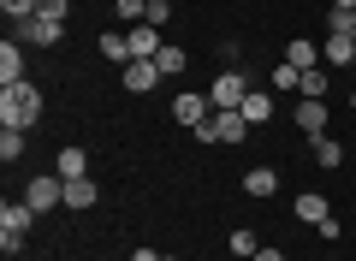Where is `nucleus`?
<instances>
[{
    "label": "nucleus",
    "instance_id": "nucleus-1",
    "mask_svg": "<svg viewBox=\"0 0 356 261\" xmlns=\"http://www.w3.org/2000/svg\"><path fill=\"white\" fill-rule=\"evenodd\" d=\"M42 119V89L30 84H0V125L6 131H30V125Z\"/></svg>",
    "mask_w": 356,
    "mask_h": 261
},
{
    "label": "nucleus",
    "instance_id": "nucleus-2",
    "mask_svg": "<svg viewBox=\"0 0 356 261\" xmlns=\"http://www.w3.org/2000/svg\"><path fill=\"white\" fill-rule=\"evenodd\" d=\"M243 95H250V77H243L238 65H226V72L208 84V101H214V113H238V107H243Z\"/></svg>",
    "mask_w": 356,
    "mask_h": 261
},
{
    "label": "nucleus",
    "instance_id": "nucleus-3",
    "mask_svg": "<svg viewBox=\"0 0 356 261\" xmlns=\"http://www.w3.org/2000/svg\"><path fill=\"white\" fill-rule=\"evenodd\" d=\"M243 137H250V119H243V113H214V119L196 131L202 149H208V143H243Z\"/></svg>",
    "mask_w": 356,
    "mask_h": 261
},
{
    "label": "nucleus",
    "instance_id": "nucleus-4",
    "mask_svg": "<svg viewBox=\"0 0 356 261\" xmlns=\"http://www.w3.org/2000/svg\"><path fill=\"white\" fill-rule=\"evenodd\" d=\"M172 119L184 125V131H202V125L214 119V101L196 95V89H184V95H172Z\"/></svg>",
    "mask_w": 356,
    "mask_h": 261
},
{
    "label": "nucleus",
    "instance_id": "nucleus-5",
    "mask_svg": "<svg viewBox=\"0 0 356 261\" xmlns=\"http://www.w3.org/2000/svg\"><path fill=\"white\" fill-rule=\"evenodd\" d=\"M24 202H30L36 214L60 208V202H65V178H60V173H48V178H30V184H24Z\"/></svg>",
    "mask_w": 356,
    "mask_h": 261
},
{
    "label": "nucleus",
    "instance_id": "nucleus-6",
    "mask_svg": "<svg viewBox=\"0 0 356 261\" xmlns=\"http://www.w3.org/2000/svg\"><path fill=\"white\" fill-rule=\"evenodd\" d=\"M60 36H65V24H54V18H24L18 24V42H30V48H60Z\"/></svg>",
    "mask_w": 356,
    "mask_h": 261
},
{
    "label": "nucleus",
    "instance_id": "nucleus-7",
    "mask_svg": "<svg viewBox=\"0 0 356 261\" xmlns=\"http://www.w3.org/2000/svg\"><path fill=\"white\" fill-rule=\"evenodd\" d=\"M119 84H125L131 95H149V89L161 84V65H154V60H131L125 72H119Z\"/></svg>",
    "mask_w": 356,
    "mask_h": 261
},
{
    "label": "nucleus",
    "instance_id": "nucleus-8",
    "mask_svg": "<svg viewBox=\"0 0 356 261\" xmlns=\"http://www.w3.org/2000/svg\"><path fill=\"white\" fill-rule=\"evenodd\" d=\"M321 65H327V72H350L356 65V42L350 36H327L321 42Z\"/></svg>",
    "mask_w": 356,
    "mask_h": 261
},
{
    "label": "nucleus",
    "instance_id": "nucleus-9",
    "mask_svg": "<svg viewBox=\"0 0 356 261\" xmlns=\"http://www.w3.org/2000/svg\"><path fill=\"white\" fill-rule=\"evenodd\" d=\"M332 95V72L327 65H309L303 77H297V101H327Z\"/></svg>",
    "mask_w": 356,
    "mask_h": 261
},
{
    "label": "nucleus",
    "instance_id": "nucleus-10",
    "mask_svg": "<svg viewBox=\"0 0 356 261\" xmlns=\"http://www.w3.org/2000/svg\"><path fill=\"white\" fill-rule=\"evenodd\" d=\"M30 226H36V208H30L24 196H18V202H0V232H18V237H24Z\"/></svg>",
    "mask_w": 356,
    "mask_h": 261
},
{
    "label": "nucleus",
    "instance_id": "nucleus-11",
    "mask_svg": "<svg viewBox=\"0 0 356 261\" xmlns=\"http://www.w3.org/2000/svg\"><path fill=\"white\" fill-rule=\"evenodd\" d=\"M0 84H24V42H0Z\"/></svg>",
    "mask_w": 356,
    "mask_h": 261
},
{
    "label": "nucleus",
    "instance_id": "nucleus-12",
    "mask_svg": "<svg viewBox=\"0 0 356 261\" xmlns=\"http://www.w3.org/2000/svg\"><path fill=\"white\" fill-rule=\"evenodd\" d=\"M297 131L303 137H327V101H297Z\"/></svg>",
    "mask_w": 356,
    "mask_h": 261
},
{
    "label": "nucleus",
    "instance_id": "nucleus-13",
    "mask_svg": "<svg viewBox=\"0 0 356 261\" xmlns=\"http://www.w3.org/2000/svg\"><path fill=\"white\" fill-rule=\"evenodd\" d=\"M131 36V60H154V54L166 48V36H154V24H137V30H125Z\"/></svg>",
    "mask_w": 356,
    "mask_h": 261
},
{
    "label": "nucleus",
    "instance_id": "nucleus-14",
    "mask_svg": "<svg viewBox=\"0 0 356 261\" xmlns=\"http://www.w3.org/2000/svg\"><path fill=\"white\" fill-rule=\"evenodd\" d=\"M285 65H297V72L321 65V42H309V36H291V42H285Z\"/></svg>",
    "mask_w": 356,
    "mask_h": 261
},
{
    "label": "nucleus",
    "instance_id": "nucleus-15",
    "mask_svg": "<svg viewBox=\"0 0 356 261\" xmlns=\"http://www.w3.org/2000/svg\"><path fill=\"white\" fill-rule=\"evenodd\" d=\"M95 196H102V190H95V178H65V208H72V214L95 208Z\"/></svg>",
    "mask_w": 356,
    "mask_h": 261
},
{
    "label": "nucleus",
    "instance_id": "nucleus-16",
    "mask_svg": "<svg viewBox=\"0 0 356 261\" xmlns=\"http://www.w3.org/2000/svg\"><path fill=\"white\" fill-rule=\"evenodd\" d=\"M243 190H250L255 202H267L273 190H280V173H273V166H250V173H243Z\"/></svg>",
    "mask_w": 356,
    "mask_h": 261
},
{
    "label": "nucleus",
    "instance_id": "nucleus-17",
    "mask_svg": "<svg viewBox=\"0 0 356 261\" xmlns=\"http://www.w3.org/2000/svg\"><path fill=\"white\" fill-rule=\"evenodd\" d=\"M238 113H243V119H250V125H267V119H273V89H250Z\"/></svg>",
    "mask_w": 356,
    "mask_h": 261
},
{
    "label": "nucleus",
    "instance_id": "nucleus-18",
    "mask_svg": "<svg viewBox=\"0 0 356 261\" xmlns=\"http://www.w3.org/2000/svg\"><path fill=\"white\" fill-rule=\"evenodd\" d=\"M297 220H303V226H321V220H332L327 196H321V190H303V196H297Z\"/></svg>",
    "mask_w": 356,
    "mask_h": 261
},
{
    "label": "nucleus",
    "instance_id": "nucleus-19",
    "mask_svg": "<svg viewBox=\"0 0 356 261\" xmlns=\"http://www.w3.org/2000/svg\"><path fill=\"white\" fill-rule=\"evenodd\" d=\"M102 60H107V65H119V72L131 65V36H125V30H113V36H102Z\"/></svg>",
    "mask_w": 356,
    "mask_h": 261
},
{
    "label": "nucleus",
    "instance_id": "nucleus-20",
    "mask_svg": "<svg viewBox=\"0 0 356 261\" xmlns=\"http://www.w3.org/2000/svg\"><path fill=\"white\" fill-rule=\"evenodd\" d=\"M54 173L60 178H89V155L72 143V149H60V166H54Z\"/></svg>",
    "mask_w": 356,
    "mask_h": 261
},
{
    "label": "nucleus",
    "instance_id": "nucleus-21",
    "mask_svg": "<svg viewBox=\"0 0 356 261\" xmlns=\"http://www.w3.org/2000/svg\"><path fill=\"white\" fill-rule=\"evenodd\" d=\"M154 65H161V77H178V72H184V65H191V54L178 48V42H166V48L154 54Z\"/></svg>",
    "mask_w": 356,
    "mask_h": 261
},
{
    "label": "nucleus",
    "instance_id": "nucleus-22",
    "mask_svg": "<svg viewBox=\"0 0 356 261\" xmlns=\"http://www.w3.org/2000/svg\"><path fill=\"white\" fill-rule=\"evenodd\" d=\"M113 13L125 30H137V24H149V0H113Z\"/></svg>",
    "mask_w": 356,
    "mask_h": 261
},
{
    "label": "nucleus",
    "instance_id": "nucleus-23",
    "mask_svg": "<svg viewBox=\"0 0 356 261\" xmlns=\"http://www.w3.org/2000/svg\"><path fill=\"white\" fill-rule=\"evenodd\" d=\"M315 161L327 166V173H339V166H344V143H332V137H315Z\"/></svg>",
    "mask_w": 356,
    "mask_h": 261
},
{
    "label": "nucleus",
    "instance_id": "nucleus-24",
    "mask_svg": "<svg viewBox=\"0 0 356 261\" xmlns=\"http://www.w3.org/2000/svg\"><path fill=\"white\" fill-rule=\"evenodd\" d=\"M226 244H232V255H243V261H250L255 249H261V237H255V226H238V232H232Z\"/></svg>",
    "mask_w": 356,
    "mask_h": 261
},
{
    "label": "nucleus",
    "instance_id": "nucleus-25",
    "mask_svg": "<svg viewBox=\"0 0 356 261\" xmlns=\"http://www.w3.org/2000/svg\"><path fill=\"white\" fill-rule=\"evenodd\" d=\"M18 155H24V131H6V125H0V161L13 166Z\"/></svg>",
    "mask_w": 356,
    "mask_h": 261
},
{
    "label": "nucleus",
    "instance_id": "nucleus-26",
    "mask_svg": "<svg viewBox=\"0 0 356 261\" xmlns=\"http://www.w3.org/2000/svg\"><path fill=\"white\" fill-rule=\"evenodd\" d=\"M297 65H273V77H267V89H285V95H297Z\"/></svg>",
    "mask_w": 356,
    "mask_h": 261
},
{
    "label": "nucleus",
    "instance_id": "nucleus-27",
    "mask_svg": "<svg viewBox=\"0 0 356 261\" xmlns=\"http://www.w3.org/2000/svg\"><path fill=\"white\" fill-rule=\"evenodd\" d=\"M36 6H42V0H0V13L13 18V24H24V18H36Z\"/></svg>",
    "mask_w": 356,
    "mask_h": 261
},
{
    "label": "nucleus",
    "instance_id": "nucleus-28",
    "mask_svg": "<svg viewBox=\"0 0 356 261\" xmlns=\"http://www.w3.org/2000/svg\"><path fill=\"white\" fill-rule=\"evenodd\" d=\"M36 13H42V18H54V24H65V18H72V0H42Z\"/></svg>",
    "mask_w": 356,
    "mask_h": 261
},
{
    "label": "nucleus",
    "instance_id": "nucleus-29",
    "mask_svg": "<svg viewBox=\"0 0 356 261\" xmlns=\"http://www.w3.org/2000/svg\"><path fill=\"white\" fill-rule=\"evenodd\" d=\"M149 24H154V30L172 24V0H149Z\"/></svg>",
    "mask_w": 356,
    "mask_h": 261
},
{
    "label": "nucleus",
    "instance_id": "nucleus-30",
    "mask_svg": "<svg viewBox=\"0 0 356 261\" xmlns=\"http://www.w3.org/2000/svg\"><path fill=\"white\" fill-rule=\"evenodd\" d=\"M315 232H321V237H327V244H339V237H344V220H321V226H315Z\"/></svg>",
    "mask_w": 356,
    "mask_h": 261
},
{
    "label": "nucleus",
    "instance_id": "nucleus-31",
    "mask_svg": "<svg viewBox=\"0 0 356 261\" xmlns=\"http://www.w3.org/2000/svg\"><path fill=\"white\" fill-rule=\"evenodd\" d=\"M250 261H285V249H273V244H261V249H255Z\"/></svg>",
    "mask_w": 356,
    "mask_h": 261
},
{
    "label": "nucleus",
    "instance_id": "nucleus-32",
    "mask_svg": "<svg viewBox=\"0 0 356 261\" xmlns=\"http://www.w3.org/2000/svg\"><path fill=\"white\" fill-rule=\"evenodd\" d=\"M131 261H161V255H154L149 244H137V249H131Z\"/></svg>",
    "mask_w": 356,
    "mask_h": 261
},
{
    "label": "nucleus",
    "instance_id": "nucleus-33",
    "mask_svg": "<svg viewBox=\"0 0 356 261\" xmlns=\"http://www.w3.org/2000/svg\"><path fill=\"white\" fill-rule=\"evenodd\" d=\"M332 13H350L356 18V0H332Z\"/></svg>",
    "mask_w": 356,
    "mask_h": 261
},
{
    "label": "nucleus",
    "instance_id": "nucleus-34",
    "mask_svg": "<svg viewBox=\"0 0 356 261\" xmlns=\"http://www.w3.org/2000/svg\"><path fill=\"white\" fill-rule=\"evenodd\" d=\"M350 113H356V89H350Z\"/></svg>",
    "mask_w": 356,
    "mask_h": 261
},
{
    "label": "nucleus",
    "instance_id": "nucleus-35",
    "mask_svg": "<svg viewBox=\"0 0 356 261\" xmlns=\"http://www.w3.org/2000/svg\"><path fill=\"white\" fill-rule=\"evenodd\" d=\"M161 261H178V255H161Z\"/></svg>",
    "mask_w": 356,
    "mask_h": 261
},
{
    "label": "nucleus",
    "instance_id": "nucleus-36",
    "mask_svg": "<svg viewBox=\"0 0 356 261\" xmlns=\"http://www.w3.org/2000/svg\"><path fill=\"white\" fill-rule=\"evenodd\" d=\"M350 42H356V24H350Z\"/></svg>",
    "mask_w": 356,
    "mask_h": 261
}]
</instances>
